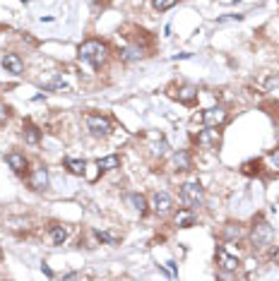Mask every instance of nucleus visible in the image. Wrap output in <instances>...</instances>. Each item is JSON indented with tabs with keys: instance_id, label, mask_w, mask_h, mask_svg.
Wrapping results in <instances>:
<instances>
[{
	"instance_id": "nucleus-25",
	"label": "nucleus",
	"mask_w": 279,
	"mask_h": 281,
	"mask_svg": "<svg viewBox=\"0 0 279 281\" xmlns=\"http://www.w3.org/2000/svg\"><path fill=\"white\" fill-rule=\"evenodd\" d=\"M267 161H270V163H272V166H275V168L279 171V147L275 149V151H270V156H267Z\"/></svg>"
},
{
	"instance_id": "nucleus-11",
	"label": "nucleus",
	"mask_w": 279,
	"mask_h": 281,
	"mask_svg": "<svg viewBox=\"0 0 279 281\" xmlns=\"http://www.w3.org/2000/svg\"><path fill=\"white\" fill-rule=\"evenodd\" d=\"M5 161H7V166L12 168L14 173H24V171H27V159H24V154H19V151L5 154Z\"/></svg>"
},
{
	"instance_id": "nucleus-1",
	"label": "nucleus",
	"mask_w": 279,
	"mask_h": 281,
	"mask_svg": "<svg viewBox=\"0 0 279 281\" xmlns=\"http://www.w3.org/2000/svg\"><path fill=\"white\" fill-rule=\"evenodd\" d=\"M77 58L82 63H89L92 67H101L106 63V46L97 39L84 41V43H80V48H77Z\"/></svg>"
},
{
	"instance_id": "nucleus-16",
	"label": "nucleus",
	"mask_w": 279,
	"mask_h": 281,
	"mask_svg": "<svg viewBox=\"0 0 279 281\" xmlns=\"http://www.w3.org/2000/svg\"><path fill=\"white\" fill-rule=\"evenodd\" d=\"M118 166H121V159H118L116 154H111V156H104V159L97 161L99 171H113V168H118Z\"/></svg>"
},
{
	"instance_id": "nucleus-23",
	"label": "nucleus",
	"mask_w": 279,
	"mask_h": 281,
	"mask_svg": "<svg viewBox=\"0 0 279 281\" xmlns=\"http://www.w3.org/2000/svg\"><path fill=\"white\" fill-rule=\"evenodd\" d=\"M258 171H260V161H246L243 163V173L253 175V173H258Z\"/></svg>"
},
{
	"instance_id": "nucleus-8",
	"label": "nucleus",
	"mask_w": 279,
	"mask_h": 281,
	"mask_svg": "<svg viewBox=\"0 0 279 281\" xmlns=\"http://www.w3.org/2000/svg\"><path fill=\"white\" fill-rule=\"evenodd\" d=\"M152 207H154V212H156V214H168V212H171V207H173V200H171V195H168V192H164V190H161V192H154L152 195Z\"/></svg>"
},
{
	"instance_id": "nucleus-10",
	"label": "nucleus",
	"mask_w": 279,
	"mask_h": 281,
	"mask_svg": "<svg viewBox=\"0 0 279 281\" xmlns=\"http://www.w3.org/2000/svg\"><path fill=\"white\" fill-rule=\"evenodd\" d=\"M2 67H5L7 72H12V75H22V72H24V63H22V58L17 53H5Z\"/></svg>"
},
{
	"instance_id": "nucleus-7",
	"label": "nucleus",
	"mask_w": 279,
	"mask_h": 281,
	"mask_svg": "<svg viewBox=\"0 0 279 281\" xmlns=\"http://www.w3.org/2000/svg\"><path fill=\"white\" fill-rule=\"evenodd\" d=\"M202 123L205 125H209V128H219V125H224L226 123V111L224 108H207V111H202Z\"/></svg>"
},
{
	"instance_id": "nucleus-13",
	"label": "nucleus",
	"mask_w": 279,
	"mask_h": 281,
	"mask_svg": "<svg viewBox=\"0 0 279 281\" xmlns=\"http://www.w3.org/2000/svg\"><path fill=\"white\" fill-rule=\"evenodd\" d=\"M173 96H176L181 104H188V106H190V104L197 99V87H193V84H185V87H181L178 94H173Z\"/></svg>"
},
{
	"instance_id": "nucleus-22",
	"label": "nucleus",
	"mask_w": 279,
	"mask_h": 281,
	"mask_svg": "<svg viewBox=\"0 0 279 281\" xmlns=\"http://www.w3.org/2000/svg\"><path fill=\"white\" fill-rule=\"evenodd\" d=\"M178 0H152L154 10H159V12H164V10H171L173 5H176Z\"/></svg>"
},
{
	"instance_id": "nucleus-26",
	"label": "nucleus",
	"mask_w": 279,
	"mask_h": 281,
	"mask_svg": "<svg viewBox=\"0 0 279 281\" xmlns=\"http://www.w3.org/2000/svg\"><path fill=\"white\" fill-rule=\"evenodd\" d=\"M270 260H272L275 265H279V248H272V250H270Z\"/></svg>"
},
{
	"instance_id": "nucleus-18",
	"label": "nucleus",
	"mask_w": 279,
	"mask_h": 281,
	"mask_svg": "<svg viewBox=\"0 0 279 281\" xmlns=\"http://www.w3.org/2000/svg\"><path fill=\"white\" fill-rule=\"evenodd\" d=\"M39 140H41V130L36 125L27 123V128H24V142L27 144H39Z\"/></svg>"
},
{
	"instance_id": "nucleus-19",
	"label": "nucleus",
	"mask_w": 279,
	"mask_h": 281,
	"mask_svg": "<svg viewBox=\"0 0 279 281\" xmlns=\"http://www.w3.org/2000/svg\"><path fill=\"white\" fill-rule=\"evenodd\" d=\"M140 58H142V48H138V46H128L121 51V60H126V63H135Z\"/></svg>"
},
{
	"instance_id": "nucleus-27",
	"label": "nucleus",
	"mask_w": 279,
	"mask_h": 281,
	"mask_svg": "<svg viewBox=\"0 0 279 281\" xmlns=\"http://www.w3.org/2000/svg\"><path fill=\"white\" fill-rule=\"evenodd\" d=\"M0 262H2V248H0Z\"/></svg>"
},
{
	"instance_id": "nucleus-5",
	"label": "nucleus",
	"mask_w": 279,
	"mask_h": 281,
	"mask_svg": "<svg viewBox=\"0 0 279 281\" xmlns=\"http://www.w3.org/2000/svg\"><path fill=\"white\" fill-rule=\"evenodd\" d=\"M272 238H275V231L270 224L265 221H260L258 226L253 228V245L255 248H267V245H272Z\"/></svg>"
},
{
	"instance_id": "nucleus-21",
	"label": "nucleus",
	"mask_w": 279,
	"mask_h": 281,
	"mask_svg": "<svg viewBox=\"0 0 279 281\" xmlns=\"http://www.w3.org/2000/svg\"><path fill=\"white\" fill-rule=\"evenodd\" d=\"M94 238L101 243H111V245H116L118 243V238L113 236V233H106V231H94Z\"/></svg>"
},
{
	"instance_id": "nucleus-9",
	"label": "nucleus",
	"mask_w": 279,
	"mask_h": 281,
	"mask_svg": "<svg viewBox=\"0 0 279 281\" xmlns=\"http://www.w3.org/2000/svg\"><path fill=\"white\" fill-rule=\"evenodd\" d=\"M46 185H48V171H46L43 166L34 168L31 175H29V187H31V190H43Z\"/></svg>"
},
{
	"instance_id": "nucleus-15",
	"label": "nucleus",
	"mask_w": 279,
	"mask_h": 281,
	"mask_svg": "<svg viewBox=\"0 0 279 281\" xmlns=\"http://www.w3.org/2000/svg\"><path fill=\"white\" fill-rule=\"evenodd\" d=\"M63 163H65V168L72 175H84V171H87V163L82 159H65Z\"/></svg>"
},
{
	"instance_id": "nucleus-6",
	"label": "nucleus",
	"mask_w": 279,
	"mask_h": 281,
	"mask_svg": "<svg viewBox=\"0 0 279 281\" xmlns=\"http://www.w3.org/2000/svg\"><path fill=\"white\" fill-rule=\"evenodd\" d=\"M217 265L222 269L224 274H234L241 269V260H238L236 255H229L226 253V248H219L217 250Z\"/></svg>"
},
{
	"instance_id": "nucleus-2",
	"label": "nucleus",
	"mask_w": 279,
	"mask_h": 281,
	"mask_svg": "<svg viewBox=\"0 0 279 281\" xmlns=\"http://www.w3.org/2000/svg\"><path fill=\"white\" fill-rule=\"evenodd\" d=\"M181 200H183V204H188L190 209H193V207H200V204L205 202V190H202V185L195 183V180L183 183L181 185Z\"/></svg>"
},
{
	"instance_id": "nucleus-20",
	"label": "nucleus",
	"mask_w": 279,
	"mask_h": 281,
	"mask_svg": "<svg viewBox=\"0 0 279 281\" xmlns=\"http://www.w3.org/2000/svg\"><path fill=\"white\" fill-rule=\"evenodd\" d=\"M68 236H70V231L65 226H53L51 228V238H53L56 245H63V243L68 241Z\"/></svg>"
},
{
	"instance_id": "nucleus-14",
	"label": "nucleus",
	"mask_w": 279,
	"mask_h": 281,
	"mask_svg": "<svg viewBox=\"0 0 279 281\" xmlns=\"http://www.w3.org/2000/svg\"><path fill=\"white\" fill-rule=\"evenodd\" d=\"M173 163H176L178 171H190V156H188V151H185V149H178V151L173 154Z\"/></svg>"
},
{
	"instance_id": "nucleus-4",
	"label": "nucleus",
	"mask_w": 279,
	"mask_h": 281,
	"mask_svg": "<svg viewBox=\"0 0 279 281\" xmlns=\"http://www.w3.org/2000/svg\"><path fill=\"white\" fill-rule=\"evenodd\" d=\"M195 142L197 147H205V149H217L222 144V133L217 130V128H205V130H200L195 135Z\"/></svg>"
},
{
	"instance_id": "nucleus-24",
	"label": "nucleus",
	"mask_w": 279,
	"mask_h": 281,
	"mask_svg": "<svg viewBox=\"0 0 279 281\" xmlns=\"http://www.w3.org/2000/svg\"><path fill=\"white\" fill-rule=\"evenodd\" d=\"M7 118H10V108L0 101V125H5V123H7Z\"/></svg>"
},
{
	"instance_id": "nucleus-3",
	"label": "nucleus",
	"mask_w": 279,
	"mask_h": 281,
	"mask_svg": "<svg viewBox=\"0 0 279 281\" xmlns=\"http://www.w3.org/2000/svg\"><path fill=\"white\" fill-rule=\"evenodd\" d=\"M87 130L94 135V137H109L111 135V121L106 116H87Z\"/></svg>"
},
{
	"instance_id": "nucleus-12",
	"label": "nucleus",
	"mask_w": 279,
	"mask_h": 281,
	"mask_svg": "<svg viewBox=\"0 0 279 281\" xmlns=\"http://www.w3.org/2000/svg\"><path fill=\"white\" fill-rule=\"evenodd\" d=\"M173 224L178 228H190L195 224V214H193V209L190 207H185V209H178V214L173 216Z\"/></svg>"
},
{
	"instance_id": "nucleus-17",
	"label": "nucleus",
	"mask_w": 279,
	"mask_h": 281,
	"mask_svg": "<svg viewBox=\"0 0 279 281\" xmlns=\"http://www.w3.org/2000/svg\"><path fill=\"white\" fill-rule=\"evenodd\" d=\"M126 200H128V204H130L135 212L144 214V209H147V202H144V197H142V195H138V192H130Z\"/></svg>"
}]
</instances>
